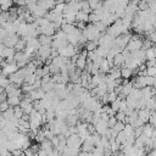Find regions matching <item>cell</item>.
<instances>
[{
    "instance_id": "cell-17",
    "label": "cell",
    "mask_w": 156,
    "mask_h": 156,
    "mask_svg": "<svg viewBox=\"0 0 156 156\" xmlns=\"http://www.w3.org/2000/svg\"><path fill=\"white\" fill-rule=\"evenodd\" d=\"M79 119H80L79 115H73V116H68V117L66 118V123H67L68 126H77V124L79 123Z\"/></svg>"
},
{
    "instance_id": "cell-24",
    "label": "cell",
    "mask_w": 156,
    "mask_h": 156,
    "mask_svg": "<svg viewBox=\"0 0 156 156\" xmlns=\"http://www.w3.org/2000/svg\"><path fill=\"white\" fill-rule=\"evenodd\" d=\"M40 149L41 150H45V151H51L54 147H52V144H51V140H48L45 139L44 141L40 143Z\"/></svg>"
},
{
    "instance_id": "cell-21",
    "label": "cell",
    "mask_w": 156,
    "mask_h": 156,
    "mask_svg": "<svg viewBox=\"0 0 156 156\" xmlns=\"http://www.w3.org/2000/svg\"><path fill=\"white\" fill-rule=\"evenodd\" d=\"M1 116L5 118V119H7V121H11V119H13L15 118V108L11 106L7 111H5V112H2L1 113Z\"/></svg>"
},
{
    "instance_id": "cell-19",
    "label": "cell",
    "mask_w": 156,
    "mask_h": 156,
    "mask_svg": "<svg viewBox=\"0 0 156 156\" xmlns=\"http://www.w3.org/2000/svg\"><path fill=\"white\" fill-rule=\"evenodd\" d=\"M21 101H22V96H9V99H7V102H9L10 106H12V107L20 106Z\"/></svg>"
},
{
    "instance_id": "cell-5",
    "label": "cell",
    "mask_w": 156,
    "mask_h": 156,
    "mask_svg": "<svg viewBox=\"0 0 156 156\" xmlns=\"http://www.w3.org/2000/svg\"><path fill=\"white\" fill-rule=\"evenodd\" d=\"M51 50H52V46H50V45H41L39 48V50L37 51V55L45 62L48 58L51 57Z\"/></svg>"
},
{
    "instance_id": "cell-6",
    "label": "cell",
    "mask_w": 156,
    "mask_h": 156,
    "mask_svg": "<svg viewBox=\"0 0 156 156\" xmlns=\"http://www.w3.org/2000/svg\"><path fill=\"white\" fill-rule=\"evenodd\" d=\"M0 55H1V58L15 57L16 50H15V48H9V46H6L5 44L1 43V46H0Z\"/></svg>"
},
{
    "instance_id": "cell-18",
    "label": "cell",
    "mask_w": 156,
    "mask_h": 156,
    "mask_svg": "<svg viewBox=\"0 0 156 156\" xmlns=\"http://www.w3.org/2000/svg\"><path fill=\"white\" fill-rule=\"evenodd\" d=\"M98 46H99V41H96V40H91V41H88V43L85 44L84 49H85L88 52H90V51H95V50L98 49Z\"/></svg>"
},
{
    "instance_id": "cell-23",
    "label": "cell",
    "mask_w": 156,
    "mask_h": 156,
    "mask_svg": "<svg viewBox=\"0 0 156 156\" xmlns=\"http://www.w3.org/2000/svg\"><path fill=\"white\" fill-rule=\"evenodd\" d=\"M146 60H156V45L146 50Z\"/></svg>"
},
{
    "instance_id": "cell-39",
    "label": "cell",
    "mask_w": 156,
    "mask_h": 156,
    "mask_svg": "<svg viewBox=\"0 0 156 156\" xmlns=\"http://www.w3.org/2000/svg\"><path fill=\"white\" fill-rule=\"evenodd\" d=\"M76 23H77V24H76V27H77L78 29H82V30H83V29L87 27L84 22H76Z\"/></svg>"
},
{
    "instance_id": "cell-42",
    "label": "cell",
    "mask_w": 156,
    "mask_h": 156,
    "mask_svg": "<svg viewBox=\"0 0 156 156\" xmlns=\"http://www.w3.org/2000/svg\"><path fill=\"white\" fill-rule=\"evenodd\" d=\"M89 2H94V4H100V2H102V0H88Z\"/></svg>"
},
{
    "instance_id": "cell-36",
    "label": "cell",
    "mask_w": 156,
    "mask_h": 156,
    "mask_svg": "<svg viewBox=\"0 0 156 156\" xmlns=\"http://www.w3.org/2000/svg\"><path fill=\"white\" fill-rule=\"evenodd\" d=\"M146 37H147V39H149L154 45H156V30L152 32V33H150V34H147Z\"/></svg>"
},
{
    "instance_id": "cell-3",
    "label": "cell",
    "mask_w": 156,
    "mask_h": 156,
    "mask_svg": "<svg viewBox=\"0 0 156 156\" xmlns=\"http://www.w3.org/2000/svg\"><path fill=\"white\" fill-rule=\"evenodd\" d=\"M24 78H26V71H24V68H20L16 73L9 76L10 83L16 84V85H18V87L24 83Z\"/></svg>"
},
{
    "instance_id": "cell-43",
    "label": "cell",
    "mask_w": 156,
    "mask_h": 156,
    "mask_svg": "<svg viewBox=\"0 0 156 156\" xmlns=\"http://www.w3.org/2000/svg\"><path fill=\"white\" fill-rule=\"evenodd\" d=\"M33 156H39V154H34V155H33Z\"/></svg>"
},
{
    "instance_id": "cell-40",
    "label": "cell",
    "mask_w": 156,
    "mask_h": 156,
    "mask_svg": "<svg viewBox=\"0 0 156 156\" xmlns=\"http://www.w3.org/2000/svg\"><path fill=\"white\" fill-rule=\"evenodd\" d=\"M154 82H155V77H147V85L149 87H154Z\"/></svg>"
},
{
    "instance_id": "cell-27",
    "label": "cell",
    "mask_w": 156,
    "mask_h": 156,
    "mask_svg": "<svg viewBox=\"0 0 156 156\" xmlns=\"http://www.w3.org/2000/svg\"><path fill=\"white\" fill-rule=\"evenodd\" d=\"M13 108H15V117L18 118V119H21L24 116V110L21 106H15Z\"/></svg>"
},
{
    "instance_id": "cell-35",
    "label": "cell",
    "mask_w": 156,
    "mask_h": 156,
    "mask_svg": "<svg viewBox=\"0 0 156 156\" xmlns=\"http://www.w3.org/2000/svg\"><path fill=\"white\" fill-rule=\"evenodd\" d=\"M118 121H117V118H116V116H113V117H110V119H108V122H107V124H108V128H113L115 126H116V123H117Z\"/></svg>"
},
{
    "instance_id": "cell-7",
    "label": "cell",
    "mask_w": 156,
    "mask_h": 156,
    "mask_svg": "<svg viewBox=\"0 0 156 156\" xmlns=\"http://www.w3.org/2000/svg\"><path fill=\"white\" fill-rule=\"evenodd\" d=\"M18 40H20V35L16 33V34H9L4 40H1V43L9 48H15V45L18 43Z\"/></svg>"
},
{
    "instance_id": "cell-9",
    "label": "cell",
    "mask_w": 156,
    "mask_h": 156,
    "mask_svg": "<svg viewBox=\"0 0 156 156\" xmlns=\"http://www.w3.org/2000/svg\"><path fill=\"white\" fill-rule=\"evenodd\" d=\"M18 71V66L17 62H12V63H7L5 67H2V74L4 76H11L13 73H16Z\"/></svg>"
},
{
    "instance_id": "cell-14",
    "label": "cell",
    "mask_w": 156,
    "mask_h": 156,
    "mask_svg": "<svg viewBox=\"0 0 156 156\" xmlns=\"http://www.w3.org/2000/svg\"><path fill=\"white\" fill-rule=\"evenodd\" d=\"M38 39H39V41H40V44L41 45H52V41H54V38L52 37H49V35H44V34H40L39 37H38Z\"/></svg>"
},
{
    "instance_id": "cell-15",
    "label": "cell",
    "mask_w": 156,
    "mask_h": 156,
    "mask_svg": "<svg viewBox=\"0 0 156 156\" xmlns=\"http://www.w3.org/2000/svg\"><path fill=\"white\" fill-rule=\"evenodd\" d=\"M110 69H111V67H110V63H108L107 58H104V60H102V62H101V65H100L99 72H100V73L106 74V73H108V72H110Z\"/></svg>"
},
{
    "instance_id": "cell-4",
    "label": "cell",
    "mask_w": 156,
    "mask_h": 156,
    "mask_svg": "<svg viewBox=\"0 0 156 156\" xmlns=\"http://www.w3.org/2000/svg\"><path fill=\"white\" fill-rule=\"evenodd\" d=\"M58 55L62 56V57H66V58H72L73 56L78 55V51H77V49H76L74 45L68 44L67 46H65V48H62V49L58 50Z\"/></svg>"
},
{
    "instance_id": "cell-11",
    "label": "cell",
    "mask_w": 156,
    "mask_h": 156,
    "mask_svg": "<svg viewBox=\"0 0 156 156\" xmlns=\"http://www.w3.org/2000/svg\"><path fill=\"white\" fill-rule=\"evenodd\" d=\"M113 63H115L116 67H121L122 68L126 65V57H124V55L122 52L118 54V55H116L115 58H113Z\"/></svg>"
},
{
    "instance_id": "cell-37",
    "label": "cell",
    "mask_w": 156,
    "mask_h": 156,
    "mask_svg": "<svg viewBox=\"0 0 156 156\" xmlns=\"http://www.w3.org/2000/svg\"><path fill=\"white\" fill-rule=\"evenodd\" d=\"M30 149H32V151L34 152V154H38L39 151H40V144H32L30 145Z\"/></svg>"
},
{
    "instance_id": "cell-12",
    "label": "cell",
    "mask_w": 156,
    "mask_h": 156,
    "mask_svg": "<svg viewBox=\"0 0 156 156\" xmlns=\"http://www.w3.org/2000/svg\"><path fill=\"white\" fill-rule=\"evenodd\" d=\"M108 76H110V77H111V79H113V80H117V79L122 78L121 68L115 66L113 68H111V69H110V72H108Z\"/></svg>"
},
{
    "instance_id": "cell-8",
    "label": "cell",
    "mask_w": 156,
    "mask_h": 156,
    "mask_svg": "<svg viewBox=\"0 0 156 156\" xmlns=\"http://www.w3.org/2000/svg\"><path fill=\"white\" fill-rule=\"evenodd\" d=\"M95 128H96V133L98 134H100V135H106L107 134V132H108V124H107V122H105V121H102L101 118H100V121L95 124Z\"/></svg>"
},
{
    "instance_id": "cell-34",
    "label": "cell",
    "mask_w": 156,
    "mask_h": 156,
    "mask_svg": "<svg viewBox=\"0 0 156 156\" xmlns=\"http://www.w3.org/2000/svg\"><path fill=\"white\" fill-rule=\"evenodd\" d=\"M10 107H11V106H10V104H9L7 101L1 102V104H0V111H1V113H2V112H5V111H7Z\"/></svg>"
},
{
    "instance_id": "cell-10",
    "label": "cell",
    "mask_w": 156,
    "mask_h": 156,
    "mask_svg": "<svg viewBox=\"0 0 156 156\" xmlns=\"http://www.w3.org/2000/svg\"><path fill=\"white\" fill-rule=\"evenodd\" d=\"M151 111L149 108H141V110H138V115H139V119H141L144 123L149 122L150 119V116H151Z\"/></svg>"
},
{
    "instance_id": "cell-32",
    "label": "cell",
    "mask_w": 156,
    "mask_h": 156,
    "mask_svg": "<svg viewBox=\"0 0 156 156\" xmlns=\"http://www.w3.org/2000/svg\"><path fill=\"white\" fill-rule=\"evenodd\" d=\"M154 46V44L146 38V39H143V49L144 50H147V49H150V48H152Z\"/></svg>"
},
{
    "instance_id": "cell-44",
    "label": "cell",
    "mask_w": 156,
    "mask_h": 156,
    "mask_svg": "<svg viewBox=\"0 0 156 156\" xmlns=\"http://www.w3.org/2000/svg\"><path fill=\"white\" fill-rule=\"evenodd\" d=\"M155 98H156V95H155Z\"/></svg>"
},
{
    "instance_id": "cell-38",
    "label": "cell",
    "mask_w": 156,
    "mask_h": 156,
    "mask_svg": "<svg viewBox=\"0 0 156 156\" xmlns=\"http://www.w3.org/2000/svg\"><path fill=\"white\" fill-rule=\"evenodd\" d=\"M145 65H146V67H147V68L154 67V66H156V60H146Z\"/></svg>"
},
{
    "instance_id": "cell-28",
    "label": "cell",
    "mask_w": 156,
    "mask_h": 156,
    "mask_svg": "<svg viewBox=\"0 0 156 156\" xmlns=\"http://www.w3.org/2000/svg\"><path fill=\"white\" fill-rule=\"evenodd\" d=\"M9 84H10V79H9V77L1 74V78H0V87H1V89H5Z\"/></svg>"
},
{
    "instance_id": "cell-25",
    "label": "cell",
    "mask_w": 156,
    "mask_h": 156,
    "mask_svg": "<svg viewBox=\"0 0 156 156\" xmlns=\"http://www.w3.org/2000/svg\"><path fill=\"white\" fill-rule=\"evenodd\" d=\"M0 2H1V9H2V11H7V10L11 9L12 4L15 2V0H0Z\"/></svg>"
},
{
    "instance_id": "cell-29",
    "label": "cell",
    "mask_w": 156,
    "mask_h": 156,
    "mask_svg": "<svg viewBox=\"0 0 156 156\" xmlns=\"http://www.w3.org/2000/svg\"><path fill=\"white\" fill-rule=\"evenodd\" d=\"M124 127H126V123H123V122H117L116 126H115L112 129H115L117 133H119V132H123V130H124Z\"/></svg>"
},
{
    "instance_id": "cell-26",
    "label": "cell",
    "mask_w": 156,
    "mask_h": 156,
    "mask_svg": "<svg viewBox=\"0 0 156 156\" xmlns=\"http://www.w3.org/2000/svg\"><path fill=\"white\" fill-rule=\"evenodd\" d=\"M37 79H38V78H37V76H35L34 73H32V74H27V76H26V78H24V83L33 85V84L35 83V80H37Z\"/></svg>"
},
{
    "instance_id": "cell-22",
    "label": "cell",
    "mask_w": 156,
    "mask_h": 156,
    "mask_svg": "<svg viewBox=\"0 0 156 156\" xmlns=\"http://www.w3.org/2000/svg\"><path fill=\"white\" fill-rule=\"evenodd\" d=\"M77 22H84V23H88L89 22V15L83 12V11H79L77 13V17H76Z\"/></svg>"
},
{
    "instance_id": "cell-30",
    "label": "cell",
    "mask_w": 156,
    "mask_h": 156,
    "mask_svg": "<svg viewBox=\"0 0 156 156\" xmlns=\"http://www.w3.org/2000/svg\"><path fill=\"white\" fill-rule=\"evenodd\" d=\"M117 98H118V95L115 93V91H111V93H107V99H108V102L110 104H112V102H115L116 100H117Z\"/></svg>"
},
{
    "instance_id": "cell-41",
    "label": "cell",
    "mask_w": 156,
    "mask_h": 156,
    "mask_svg": "<svg viewBox=\"0 0 156 156\" xmlns=\"http://www.w3.org/2000/svg\"><path fill=\"white\" fill-rule=\"evenodd\" d=\"M77 156H89V152H84V151L80 150V152H79Z\"/></svg>"
},
{
    "instance_id": "cell-20",
    "label": "cell",
    "mask_w": 156,
    "mask_h": 156,
    "mask_svg": "<svg viewBox=\"0 0 156 156\" xmlns=\"http://www.w3.org/2000/svg\"><path fill=\"white\" fill-rule=\"evenodd\" d=\"M154 130L155 128L149 123V124H144V129H143V135L147 136V138H151L152 134H154Z\"/></svg>"
},
{
    "instance_id": "cell-13",
    "label": "cell",
    "mask_w": 156,
    "mask_h": 156,
    "mask_svg": "<svg viewBox=\"0 0 156 156\" xmlns=\"http://www.w3.org/2000/svg\"><path fill=\"white\" fill-rule=\"evenodd\" d=\"M61 29H62V30H63L66 34H71V33H74V32L77 30V27H76V24H72V23H67V22L65 21V23L62 24Z\"/></svg>"
},
{
    "instance_id": "cell-16",
    "label": "cell",
    "mask_w": 156,
    "mask_h": 156,
    "mask_svg": "<svg viewBox=\"0 0 156 156\" xmlns=\"http://www.w3.org/2000/svg\"><path fill=\"white\" fill-rule=\"evenodd\" d=\"M121 73H122V78H123V79H128V80H129V78H132V76L134 74L133 69H130V68H128V67H126V66H123V67L121 68Z\"/></svg>"
},
{
    "instance_id": "cell-31",
    "label": "cell",
    "mask_w": 156,
    "mask_h": 156,
    "mask_svg": "<svg viewBox=\"0 0 156 156\" xmlns=\"http://www.w3.org/2000/svg\"><path fill=\"white\" fill-rule=\"evenodd\" d=\"M100 21V17L95 13V12H91L90 15H89V22L90 23H96V22H99Z\"/></svg>"
},
{
    "instance_id": "cell-2",
    "label": "cell",
    "mask_w": 156,
    "mask_h": 156,
    "mask_svg": "<svg viewBox=\"0 0 156 156\" xmlns=\"http://www.w3.org/2000/svg\"><path fill=\"white\" fill-rule=\"evenodd\" d=\"M143 49V39L136 34L132 37V40L128 43V45L126 46V50H128L129 52H135Z\"/></svg>"
},
{
    "instance_id": "cell-33",
    "label": "cell",
    "mask_w": 156,
    "mask_h": 156,
    "mask_svg": "<svg viewBox=\"0 0 156 156\" xmlns=\"http://www.w3.org/2000/svg\"><path fill=\"white\" fill-rule=\"evenodd\" d=\"M51 144H52V147L54 149H57L58 147V145H60V138H58V135H55L51 139Z\"/></svg>"
},
{
    "instance_id": "cell-1",
    "label": "cell",
    "mask_w": 156,
    "mask_h": 156,
    "mask_svg": "<svg viewBox=\"0 0 156 156\" xmlns=\"http://www.w3.org/2000/svg\"><path fill=\"white\" fill-rule=\"evenodd\" d=\"M82 33H83V35L88 39V41H91V40H96V41H99L100 37L102 35L101 32L95 27L94 23L88 24V26L82 30Z\"/></svg>"
}]
</instances>
